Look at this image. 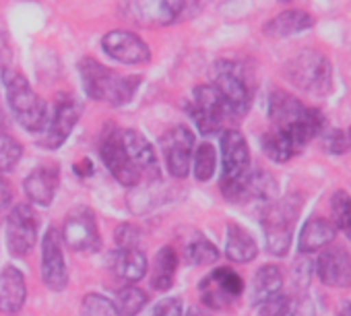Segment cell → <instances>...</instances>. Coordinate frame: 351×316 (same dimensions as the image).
I'll return each mask as SVG.
<instances>
[{
    "mask_svg": "<svg viewBox=\"0 0 351 316\" xmlns=\"http://www.w3.org/2000/svg\"><path fill=\"white\" fill-rule=\"evenodd\" d=\"M120 132L122 130H118V128H106L104 130L101 141H99V155H101V162L106 164V168L110 170V174L116 178V182L130 189V186H136L143 180V176L130 164L126 149L122 145Z\"/></svg>",
    "mask_w": 351,
    "mask_h": 316,
    "instance_id": "cell-11",
    "label": "cell"
},
{
    "mask_svg": "<svg viewBox=\"0 0 351 316\" xmlns=\"http://www.w3.org/2000/svg\"><path fill=\"white\" fill-rule=\"evenodd\" d=\"M215 168H217V151L211 143H201L195 149L193 155V172L195 178L199 182H209L215 176Z\"/></svg>",
    "mask_w": 351,
    "mask_h": 316,
    "instance_id": "cell-30",
    "label": "cell"
},
{
    "mask_svg": "<svg viewBox=\"0 0 351 316\" xmlns=\"http://www.w3.org/2000/svg\"><path fill=\"white\" fill-rule=\"evenodd\" d=\"M149 302V295L138 289L136 285H124L118 293H116V308L122 316H134L138 314Z\"/></svg>",
    "mask_w": 351,
    "mask_h": 316,
    "instance_id": "cell-32",
    "label": "cell"
},
{
    "mask_svg": "<svg viewBox=\"0 0 351 316\" xmlns=\"http://www.w3.org/2000/svg\"><path fill=\"white\" fill-rule=\"evenodd\" d=\"M316 275L328 287H351V254L343 246H326L316 260Z\"/></svg>",
    "mask_w": 351,
    "mask_h": 316,
    "instance_id": "cell-18",
    "label": "cell"
},
{
    "mask_svg": "<svg viewBox=\"0 0 351 316\" xmlns=\"http://www.w3.org/2000/svg\"><path fill=\"white\" fill-rule=\"evenodd\" d=\"M221 193L232 203H263L269 205L275 201L277 182L265 170H252L236 182L221 184Z\"/></svg>",
    "mask_w": 351,
    "mask_h": 316,
    "instance_id": "cell-13",
    "label": "cell"
},
{
    "mask_svg": "<svg viewBox=\"0 0 351 316\" xmlns=\"http://www.w3.org/2000/svg\"><path fill=\"white\" fill-rule=\"evenodd\" d=\"M149 316H184L182 300L180 297H163L157 302Z\"/></svg>",
    "mask_w": 351,
    "mask_h": 316,
    "instance_id": "cell-38",
    "label": "cell"
},
{
    "mask_svg": "<svg viewBox=\"0 0 351 316\" xmlns=\"http://www.w3.org/2000/svg\"><path fill=\"white\" fill-rule=\"evenodd\" d=\"M7 101L17 122L27 132H42L48 122V104L32 89L29 81L17 71H3Z\"/></svg>",
    "mask_w": 351,
    "mask_h": 316,
    "instance_id": "cell-5",
    "label": "cell"
},
{
    "mask_svg": "<svg viewBox=\"0 0 351 316\" xmlns=\"http://www.w3.org/2000/svg\"><path fill=\"white\" fill-rule=\"evenodd\" d=\"M281 287H283V273H281V269L277 265H265L252 277L250 302L254 306H261L265 300H269L271 295L279 293Z\"/></svg>",
    "mask_w": 351,
    "mask_h": 316,
    "instance_id": "cell-28",
    "label": "cell"
},
{
    "mask_svg": "<svg viewBox=\"0 0 351 316\" xmlns=\"http://www.w3.org/2000/svg\"><path fill=\"white\" fill-rule=\"evenodd\" d=\"M75 172L79 174V176H89V174H93V166H91V162L89 160H81L77 166H75Z\"/></svg>",
    "mask_w": 351,
    "mask_h": 316,
    "instance_id": "cell-43",
    "label": "cell"
},
{
    "mask_svg": "<svg viewBox=\"0 0 351 316\" xmlns=\"http://www.w3.org/2000/svg\"><path fill=\"white\" fill-rule=\"evenodd\" d=\"M306 112V106L283 89H275L269 97V118L273 128H291L295 126Z\"/></svg>",
    "mask_w": 351,
    "mask_h": 316,
    "instance_id": "cell-21",
    "label": "cell"
},
{
    "mask_svg": "<svg viewBox=\"0 0 351 316\" xmlns=\"http://www.w3.org/2000/svg\"><path fill=\"white\" fill-rule=\"evenodd\" d=\"M112 267L122 281L134 285L147 275V256L138 248H118Z\"/></svg>",
    "mask_w": 351,
    "mask_h": 316,
    "instance_id": "cell-25",
    "label": "cell"
},
{
    "mask_svg": "<svg viewBox=\"0 0 351 316\" xmlns=\"http://www.w3.org/2000/svg\"><path fill=\"white\" fill-rule=\"evenodd\" d=\"M79 75L85 93L91 99L106 101L110 106H124L132 101L141 85V77H122L116 71L97 62L95 58H83L79 62Z\"/></svg>",
    "mask_w": 351,
    "mask_h": 316,
    "instance_id": "cell-1",
    "label": "cell"
},
{
    "mask_svg": "<svg viewBox=\"0 0 351 316\" xmlns=\"http://www.w3.org/2000/svg\"><path fill=\"white\" fill-rule=\"evenodd\" d=\"M337 236L335 226L324 217H312L300 232V252L310 254L320 248H326Z\"/></svg>",
    "mask_w": 351,
    "mask_h": 316,
    "instance_id": "cell-24",
    "label": "cell"
},
{
    "mask_svg": "<svg viewBox=\"0 0 351 316\" xmlns=\"http://www.w3.org/2000/svg\"><path fill=\"white\" fill-rule=\"evenodd\" d=\"M62 238L77 252H95V250H99L101 236H99L93 211L87 209V207L75 209L64 219Z\"/></svg>",
    "mask_w": 351,
    "mask_h": 316,
    "instance_id": "cell-15",
    "label": "cell"
},
{
    "mask_svg": "<svg viewBox=\"0 0 351 316\" xmlns=\"http://www.w3.org/2000/svg\"><path fill=\"white\" fill-rule=\"evenodd\" d=\"M279 3H289V0H279Z\"/></svg>",
    "mask_w": 351,
    "mask_h": 316,
    "instance_id": "cell-45",
    "label": "cell"
},
{
    "mask_svg": "<svg viewBox=\"0 0 351 316\" xmlns=\"http://www.w3.org/2000/svg\"><path fill=\"white\" fill-rule=\"evenodd\" d=\"M120 134H122V145L126 149L128 160L138 170V174L143 178L157 180L159 178V164H157V155H155L151 143L134 128H124Z\"/></svg>",
    "mask_w": 351,
    "mask_h": 316,
    "instance_id": "cell-19",
    "label": "cell"
},
{
    "mask_svg": "<svg viewBox=\"0 0 351 316\" xmlns=\"http://www.w3.org/2000/svg\"><path fill=\"white\" fill-rule=\"evenodd\" d=\"M178 252L171 246H163L151 263V287L157 291H167L173 285L178 271Z\"/></svg>",
    "mask_w": 351,
    "mask_h": 316,
    "instance_id": "cell-26",
    "label": "cell"
},
{
    "mask_svg": "<svg viewBox=\"0 0 351 316\" xmlns=\"http://www.w3.org/2000/svg\"><path fill=\"white\" fill-rule=\"evenodd\" d=\"M289 306H291V297L285 295L283 291H279V293L271 295L269 300H265L258 306V312H261V316H285Z\"/></svg>",
    "mask_w": 351,
    "mask_h": 316,
    "instance_id": "cell-37",
    "label": "cell"
},
{
    "mask_svg": "<svg viewBox=\"0 0 351 316\" xmlns=\"http://www.w3.org/2000/svg\"><path fill=\"white\" fill-rule=\"evenodd\" d=\"M285 316H316L314 302L308 295H300V297L291 300V306Z\"/></svg>",
    "mask_w": 351,
    "mask_h": 316,
    "instance_id": "cell-40",
    "label": "cell"
},
{
    "mask_svg": "<svg viewBox=\"0 0 351 316\" xmlns=\"http://www.w3.org/2000/svg\"><path fill=\"white\" fill-rule=\"evenodd\" d=\"M81 316H122L116 304L101 293H87L81 302Z\"/></svg>",
    "mask_w": 351,
    "mask_h": 316,
    "instance_id": "cell-35",
    "label": "cell"
},
{
    "mask_svg": "<svg viewBox=\"0 0 351 316\" xmlns=\"http://www.w3.org/2000/svg\"><path fill=\"white\" fill-rule=\"evenodd\" d=\"M226 254L234 263H250L258 254L254 238L238 223H230L226 232Z\"/></svg>",
    "mask_w": 351,
    "mask_h": 316,
    "instance_id": "cell-27",
    "label": "cell"
},
{
    "mask_svg": "<svg viewBox=\"0 0 351 316\" xmlns=\"http://www.w3.org/2000/svg\"><path fill=\"white\" fill-rule=\"evenodd\" d=\"M263 151L275 164H285L293 155L300 153V149L295 147L291 136L281 128H271L269 132L263 134Z\"/></svg>",
    "mask_w": 351,
    "mask_h": 316,
    "instance_id": "cell-29",
    "label": "cell"
},
{
    "mask_svg": "<svg viewBox=\"0 0 351 316\" xmlns=\"http://www.w3.org/2000/svg\"><path fill=\"white\" fill-rule=\"evenodd\" d=\"M184 316H211L209 312H205V310H201V308H197V306H193V308H189L186 310V314Z\"/></svg>",
    "mask_w": 351,
    "mask_h": 316,
    "instance_id": "cell-44",
    "label": "cell"
},
{
    "mask_svg": "<svg viewBox=\"0 0 351 316\" xmlns=\"http://www.w3.org/2000/svg\"><path fill=\"white\" fill-rule=\"evenodd\" d=\"M11 199H13V191L9 186V182L0 176V211H5L11 205Z\"/></svg>",
    "mask_w": 351,
    "mask_h": 316,
    "instance_id": "cell-42",
    "label": "cell"
},
{
    "mask_svg": "<svg viewBox=\"0 0 351 316\" xmlns=\"http://www.w3.org/2000/svg\"><path fill=\"white\" fill-rule=\"evenodd\" d=\"M38 228H40V219L36 209L27 203L15 205L7 217V230H5L7 246L11 254L27 256L38 242Z\"/></svg>",
    "mask_w": 351,
    "mask_h": 316,
    "instance_id": "cell-9",
    "label": "cell"
},
{
    "mask_svg": "<svg viewBox=\"0 0 351 316\" xmlns=\"http://www.w3.org/2000/svg\"><path fill=\"white\" fill-rule=\"evenodd\" d=\"M302 209V197L300 195H287L279 201H273L263 207L261 223L267 240V250L273 256H285L291 238H293V226Z\"/></svg>",
    "mask_w": 351,
    "mask_h": 316,
    "instance_id": "cell-3",
    "label": "cell"
},
{
    "mask_svg": "<svg viewBox=\"0 0 351 316\" xmlns=\"http://www.w3.org/2000/svg\"><path fill=\"white\" fill-rule=\"evenodd\" d=\"M221 184L236 182L250 172V149L244 134L236 128L221 132Z\"/></svg>",
    "mask_w": 351,
    "mask_h": 316,
    "instance_id": "cell-16",
    "label": "cell"
},
{
    "mask_svg": "<svg viewBox=\"0 0 351 316\" xmlns=\"http://www.w3.org/2000/svg\"><path fill=\"white\" fill-rule=\"evenodd\" d=\"M310 273H312V263L306 258H300L295 269H293V281L300 289H306L310 283Z\"/></svg>",
    "mask_w": 351,
    "mask_h": 316,
    "instance_id": "cell-41",
    "label": "cell"
},
{
    "mask_svg": "<svg viewBox=\"0 0 351 316\" xmlns=\"http://www.w3.org/2000/svg\"><path fill=\"white\" fill-rule=\"evenodd\" d=\"M186 258L193 265H213L219 258V250L211 240L199 236L186 246Z\"/></svg>",
    "mask_w": 351,
    "mask_h": 316,
    "instance_id": "cell-34",
    "label": "cell"
},
{
    "mask_svg": "<svg viewBox=\"0 0 351 316\" xmlns=\"http://www.w3.org/2000/svg\"><path fill=\"white\" fill-rule=\"evenodd\" d=\"M213 87L219 91L230 118H242L252 104L250 71L236 60H217L213 64Z\"/></svg>",
    "mask_w": 351,
    "mask_h": 316,
    "instance_id": "cell-4",
    "label": "cell"
},
{
    "mask_svg": "<svg viewBox=\"0 0 351 316\" xmlns=\"http://www.w3.org/2000/svg\"><path fill=\"white\" fill-rule=\"evenodd\" d=\"M58 184H60V172L56 166H38L25 178L23 191L34 205L48 207V205H52V201L56 197Z\"/></svg>",
    "mask_w": 351,
    "mask_h": 316,
    "instance_id": "cell-20",
    "label": "cell"
},
{
    "mask_svg": "<svg viewBox=\"0 0 351 316\" xmlns=\"http://www.w3.org/2000/svg\"><path fill=\"white\" fill-rule=\"evenodd\" d=\"M189 114L203 134H215L221 128L223 120L230 118L228 108L213 85H199L193 89Z\"/></svg>",
    "mask_w": 351,
    "mask_h": 316,
    "instance_id": "cell-8",
    "label": "cell"
},
{
    "mask_svg": "<svg viewBox=\"0 0 351 316\" xmlns=\"http://www.w3.org/2000/svg\"><path fill=\"white\" fill-rule=\"evenodd\" d=\"M27 297V285L23 273L15 267H7L0 273V312L15 314L23 308Z\"/></svg>",
    "mask_w": 351,
    "mask_h": 316,
    "instance_id": "cell-22",
    "label": "cell"
},
{
    "mask_svg": "<svg viewBox=\"0 0 351 316\" xmlns=\"http://www.w3.org/2000/svg\"><path fill=\"white\" fill-rule=\"evenodd\" d=\"M184 11V0H120L118 13L136 27H165L178 21Z\"/></svg>",
    "mask_w": 351,
    "mask_h": 316,
    "instance_id": "cell-6",
    "label": "cell"
},
{
    "mask_svg": "<svg viewBox=\"0 0 351 316\" xmlns=\"http://www.w3.org/2000/svg\"><path fill=\"white\" fill-rule=\"evenodd\" d=\"M330 215L335 230L351 240V197L345 191H337L330 197Z\"/></svg>",
    "mask_w": 351,
    "mask_h": 316,
    "instance_id": "cell-31",
    "label": "cell"
},
{
    "mask_svg": "<svg viewBox=\"0 0 351 316\" xmlns=\"http://www.w3.org/2000/svg\"><path fill=\"white\" fill-rule=\"evenodd\" d=\"M347 132H349V138H351V128H349V130H347Z\"/></svg>",
    "mask_w": 351,
    "mask_h": 316,
    "instance_id": "cell-46",
    "label": "cell"
},
{
    "mask_svg": "<svg viewBox=\"0 0 351 316\" xmlns=\"http://www.w3.org/2000/svg\"><path fill=\"white\" fill-rule=\"evenodd\" d=\"M138 238H141V234H138L136 226L124 223V226H120L116 230V244H118V248H136Z\"/></svg>",
    "mask_w": 351,
    "mask_h": 316,
    "instance_id": "cell-39",
    "label": "cell"
},
{
    "mask_svg": "<svg viewBox=\"0 0 351 316\" xmlns=\"http://www.w3.org/2000/svg\"><path fill=\"white\" fill-rule=\"evenodd\" d=\"M161 151L165 157L167 172L173 178H186L193 168L195 134L186 126H173L161 136Z\"/></svg>",
    "mask_w": 351,
    "mask_h": 316,
    "instance_id": "cell-10",
    "label": "cell"
},
{
    "mask_svg": "<svg viewBox=\"0 0 351 316\" xmlns=\"http://www.w3.org/2000/svg\"><path fill=\"white\" fill-rule=\"evenodd\" d=\"M79 118H81V104L75 97H71L66 93H60L56 104H54L52 118H48L38 145L48 149V151L58 149L60 145H64V141L73 132Z\"/></svg>",
    "mask_w": 351,
    "mask_h": 316,
    "instance_id": "cell-12",
    "label": "cell"
},
{
    "mask_svg": "<svg viewBox=\"0 0 351 316\" xmlns=\"http://www.w3.org/2000/svg\"><path fill=\"white\" fill-rule=\"evenodd\" d=\"M322 149L332 153V155L347 153L351 149L349 132H345L341 128H324L322 130Z\"/></svg>",
    "mask_w": 351,
    "mask_h": 316,
    "instance_id": "cell-36",
    "label": "cell"
},
{
    "mask_svg": "<svg viewBox=\"0 0 351 316\" xmlns=\"http://www.w3.org/2000/svg\"><path fill=\"white\" fill-rule=\"evenodd\" d=\"M242 291H244V281L230 267H219V269L211 271L199 283L201 302L211 310L230 308L242 295Z\"/></svg>",
    "mask_w": 351,
    "mask_h": 316,
    "instance_id": "cell-7",
    "label": "cell"
},
{
    "mask_svg": "<svg viewBox=\"0 0 351 316\" xmlns=\"http://www.w3.org/2000/svg\"><path fill=\"white\" fill-rule=\"evenodd\" d=\"M42 281L50 291H64L69 285V267L62 250V236L50 228L42 244Z\"/></svg>",
    "mask_w": 351,
    "mask_h": 316,
    "instance_id": "cell-14",
    "label": "cell"
},
{
    "mask_svg": "<svg viewBox=\"0 0 351 316\" xmlns=\"http://www.w3.org/2000/svg\"><path fill=\"white\" fill-rule=\"evenodd\" d=\"M104 52L122 64H147L151 60L149 46L128 29H114L108 32L101 40Z\"/></svg>",
    "mask_w": 351,
    "mask_h": 316,
    "instance_id": "cell-17",
    "label": "cell"
},
{
    "mask_svg": "<svg viewBox=\"0 0 351 316\" xmlns=\"http://www.w3.org/2000/svg\"><path fill=\"white\" fill-rule=\"evenodd\" d=\"M312 25H314V17L310 13L302 9H289L269 19L263 27V34L269 38H289L312 29Z\"/></svg>",
    "mask_w": 351,
    "mask_h": 316,
    "instance_id": "cell-23",
    "label": "cell"
},
{
    "mask_svg": "<svg viewBox=\"0 0 351 316\" xmlns=\"http://www.w3.org/2000/svg\"><path fill=\"white\" fill-rule=\"evenodd\" d=\"M21 157H23V145L11 134L0 132V174L15 170L17 164L21 162Z\"/></svg>",
    "mask_w": 351,
    "mask_h": 316,
    "instance_id": "cell-33",
    "label": "cell"
},
{
    "mask_svg": "<svg viewBox=\"0 0 351 316\" xmlns=\"http://www.w3.org/2000/svg\"><path fill=\"white\" fill-rule=\"evenodd\" d=\"M285 79L300 91L326 97L332 91V66L330 60L314 48H306L291 56L283 66Z\"/></svg>",
    "mask_w": 351,
    "mask_h": 316,
    "instance_id": "cell-2",
    "label": "cell"
}]
</instances>
